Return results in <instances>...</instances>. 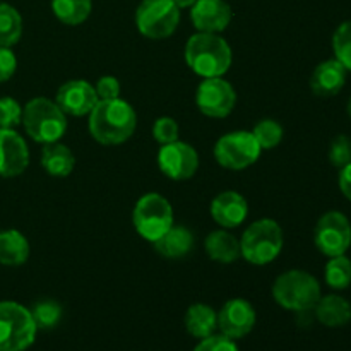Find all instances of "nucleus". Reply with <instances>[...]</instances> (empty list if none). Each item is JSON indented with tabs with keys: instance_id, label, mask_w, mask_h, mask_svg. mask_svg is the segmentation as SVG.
Returning <instances> with one entry per match:
<instances>
[{
	"instance_id": "nucleus-17",
	"label": "nucleus",
	"mask_w": 351,
	"mask_h": 351,
	"mask_svg": "<svg viewBox=\"0 0 351 351\" xmlns=\"http://www.w3.org/2000/svg\"><path fill=\"white\" fill-rule=\"evenodd\" d=\"M249 215V206L243 195L239 192H221L211 202V216L223 228H237L245 221Z\"/></svg>"
},
{
	"instance_id": "nucleus-32",
	"label": "nucleus",
	"mask_w": 351,
	"mask_h": 351,
	"mask_svg": "<svg viewBox=\"0 0 351 351\" xmlns=\"http://www.w3.org/2000/svg\"><path fill=\"white\" fill-rule=\"evenodd\" d=\"M329 161L339 170L351 163V139L348 136H338L332 139L329 146Z\"/></svg>"
},
{
	"instance_id": "nucleus-29",
	"label": "nucleus",
	"mask_w": 351,
	"mask_h": 351,
	"mask_svg": "<svg viewBox=\"0 0 351 351\" xmlns=\"http://www.w3.org/2000/svg\"><path fill=\"white\" fill-rule=\"evenodd\" d=\"M254 137L256 141L259 143L261 149H273L276 147L278 144L283 141V127L276 122V120H271V119H264L254 127L252 130Z\"/></svg>"
},
{
	"instance_id": "nucleus-9",
	"label": "nucleus",
	"mask_w": 351,
	"mask_h": 351,
	"mask_svg": "<svg viewBox=\"0 0 351 351\" xmlns=\"http://www.w3.org/2000/svg\"><path fill=\"white\" fill-rule=\"evenodd\" d=\"M261 151L263 149L252 132L235 130L219 137L215 146V158L223 168L243 170L259 160Z\"/></svg>"
},
{
	"instance_id": "nucleus-13",
	"label": "nucleus",
	"mask_w": 351,
	"mask_h": 351,
	"mask_svg": "<svg viewBox=\"0 0 351 351\" xmlns=\"http://www.w3.org/2000/svg\"><path fill=\"white\" fill-rule=\"evenodd\" d=\"M257 321L256 311L243 298L228 300L218 312V328L221 335L232 339H240L249 335Z\"/></svg>"
},
{
	"instance_id": "nucleus-18",
	"label": "nucleus",
	"mask_w": 351,
	"mask_h": 351,
	"mask_svg": "<svg viewBox=\"0 0 351 351\" xmlns=\"http://www.w3.org/2000/svg\"><path fill=\"white\" fill-rule=\"evenodd\" d=\"M346 69L336 58L321 62L311 75V88L314 95L329 98L336 96L346 82Z\"/></svg>"
},
{
	"instance_id": "nucleus-28",
	"label": "nucleus",
	"mask_w": 351,
	"mask_h": 351,
	"mask_svg": "<svg viewBox=\"0 0 351 351\" xmlns=\"http://www.w3.org/2000/svg\"><path fill=\"white\" fill-rule=\"evenodd\" d=\"M29 312L34 324H36V329H43V331L53 329L62 319L60 304H57L51 298H45V300L36 302Z\"/></svg>"
},
{
	"instance_id": "nucleus-25",
	"label": "nucleus",
	"mask_w": 351,
	"mask_h": 351,
	"mask_svg": "<svg viewBox=\"0 0 351 351\" xmlns=\"http://www.w3.org/2000/svg\"><path fill=\"white\" fill-rule=\"evenodd\" d=\"M51 10L60 23L77 26L91 14L93 0H51Z\"/></svg>"
},
{
	"instance_id": "nucleus-38",
	"label": "nucleus",
	"mask_w": 351,
	"mask_h": 351,
	"mask_svg": "<svg viewBox=\"0 0 351 351\" xmlns=\"http://www.w3.org/2000/svg\"><path fill=\"white\" fill-rule=\"evenodd\" d=\"M175 5L178 7V9H187V7H192L194 5L197 0H173Z\"/></svg>"
},
{
	"instance_id": "nucleus-33",
	"label": "nucleus",
	"mask_w": 351,
	"mask_h": 351,
	"mask_svg": "<svg viewBox=\"0 0 351 351\" xmlns=\"http://www.w3.org/2000/svg\"><path fill=\"white\" fill-rule=\"evenodd\" d=\"M153 136L161 146L178 141V123L171 117H160L153 125Z\"/></svg>"
},
{
	"instance_id": "nucleus-30",
	"label": "nucleus",
	"mask_w": 351,
	"mask_h": 351,
	"mask_svg": "<svg viewBox=\"0 0 351 351\" xmlns=\"http://www.w3.org/2000/svg\"><path fill=\"white\" fill-rule=\"evenodd\" d=\"M332 50L335 58L346 69L351 71V21L339 24L332 36Z\"/></svg>"
},
{
	"instance_id": "nucleus-6",
	"label": "nucleus",
	"mask_w": 351,
	"mask_h": 351,
	"mask_svg": "<svg viewBox=\"0 0 351 351\" xmlns=\"http://www.w3.org/2000/svg\"><path fill=\"white\" fill-rule=\"evenodd\" d=\"M29 308L16 302H0V351H26L36 338Z\"/></svg>"
},
{
	"instance_id": "nucleus-1",
	"label": "nucleus",
	"mask_w": 351,
	"mask_h": 351,
	"mask_svg": "<svg viewBox=\"0 0 351 351\" xmlns=\"http://www.w3.org/2000/svg\"><path fill=\"white\" fill-rule=\"evenodd\" d=\"M137 125V115L123 99H99L89 113L91 136L105 146H117L130 139Z\"/></svg>"
},
{
	"instance_id": "nucleus-31",
	"label": "nucleus",
	"mask_w": 351,
	"mask_h": 351,
	"mask_svg": "<svg viewBox=\"0 0 351 351\" xmlns=\"http://www.w3.org/2000/svg\"><path fill=\"white\" fill-rule=\"evenodd\" d=\"M23 119V106L14 98H0V129H14Z\"/></svg>"
},
{
	"instance_id": "nucleus-8",
	"label": "nucleus",
	"mask_w": 351,
	"mask_h": 351,
	"mask_svg": "<svg viewBox=\"0 0 351 351\" xmlns=\"http://www.w3.org/2000/svg\"><path fill=\"white\" fill-rule=\"evenodd\" d=\"M180 23V9L173 0H143L136 10V24L141 34L149 40L171 36Z\"/></svg>"
},
{
	"instance_id": "nucleus-27",
	"label": "nucleus",
	"mask_w": 351,
	"mask_h": 351,
	"mask_svg": "<svg viewBox=\"0 0 351 351\" xmlns=\"http://www.w3.org/2000/svg\"><path fill=\"white\" fill-rule=\"evenodd\" d=\"M326 283L335 290H345L351 285V261L348 257L336 256L329 259L324 271Z\"/></svg>"
},
{
	"instance_id": "nucleus-22",
	"label": "nucleus",
	"mask_w": 351,
	"mask_h": 351,
	"mask_svg": "<svg viewBox=\"0 0 351 351\" xmlns=\"http://www.w3.org/2000/svg\"><path fill=\"white\" fill-rule=\"evenodd\" d=\"M206 252L209 259L221 264L235 263L240 256V242L225 230H216L206 237Z\"/></svg>"
},
{
	"instance_id": "nucleus-34",
	"label": "nucleus",
	"mask_w": 351,
	"mask_h": 351,
	"mask_svg": "<svg viewBox=\"0 0 351 351\" xmlns=\"http://www.w3.org/2000/svg\"><path fill=\"white\" fill-rule=\"evenodd\" d=\"M194 351H239L235 339L225 335H211L201 339Z\"/></svg>"
},
{
	"instance_id": "nucleus-2",
	"label": "nucleus",
	"mask_w": 351,
	"mask_h": 351,
	"mask_svg": "<svg viewBox=\"0 0 351 351\" xmlns=\"http://www.w3.org/2000/svg\"><path fill=\"white\" fill-rule=\"evenodd\" d=\"M185 62L201 77H221L232 67V47L218 34L197 33L185 45Z\"/></svg>"
},
{
	"instance_id": "nucleus-11",
	"label": "nucleus",
	"mask_w": 351,
	"mask_h": 351,
	"mask_svg": "<svg viewBox=\"0 0 351 351\" xmlns=\"http://www.w3.org/2000/svg\"><path fill=\"white\" fill-rule=\"evenodd\" d=\"M195 103L204 115L225 119L235 108L237 93L223 77H208L199 84Z\"/></svg>"
},
{
	"instance_id": "nucleus-19",
	"label": "nucleus",
	"mask_w": 351,
	"mask_h": 351,
	"mask_svg": "<svg viewBox=\"0 0 351 351\" xmlns=\"http://www.w3.org/2000/svg\"><path fill=\"white\" fill-rule=\"evenodd\" d=\"M154 249L165 259H182L192 252L195 245L194 233L185 226H171L163 237L153 242Z\"/></svg>"
},
{
	"instance_id": "nucleus-12",
	"label": "nucleus",
	"mask_w": 351,
	"mask_h": 351,
	"mask_svg": "<svg viewBox=\"0 0 351 351\" xmlns=\"http://www.w3.org/2000/svg\"><path fill=\"white\" fill-rule=\"evenodd\" d=\"M158 167L171 180H189L199 168V156L194 147L182 141L163 144L158 153Z\"/></svg>"
},
{
	"instance_id": "nucleus-24",
	"label": "nucleus",
	"mask_w": 351,
	"mask_h": 351,
	"mask_svg": "<svg viewBox=\"0 0 351 351\" xmlns=\"http://www.w3.org/2000/svg\"><path fill=\"white\" fill-rule=\"evenodd\" d=\"M29 257L27 239L17 230L0 232V264L3 266H21Z\"/></svg>"
},
{
	"instance_id": "nucleus-4",
	"label": "nucleus",
	"mask_w": 351,
	"mask_h": 351,
	"mask_svg": "<svg viewBox=\"0 0 351 351\" xmlns=\"http://www.w3.org/2000/svg\"><path fill=\"white\" fill-rule=\"evenodd\" d=\"M27 136L41 144L57 143L67 130L65 113L58 108L55 101L47 98H34L23 108V119Z\"/></svg>"
},
{
	"instance_id": "nucleus-16",
	"label": "nucleus",
	"mask_w": 351,
	"mask_h": 351,
	"mask_svg": "<svg viewBox=\"0 0 351 351\" xmlns=\"http://www.w3.org/2000/svg\"><path fill=\"white\" fill-rule=\"evenodd\" d=\"M192 23L199 33H221L230 26L233 10L225 0H197L191 10Z\"/></svg>"
},
{
	"instance_id": "nucleus-35",
	"label": "nucleus",
	"mask_w": 351,
	"mask_h": 351,
	"mask_svg": "<svg viewBox=\"0 0 351 351\" xmlns=\"http://www.w3.org/2000/svg\"><path fill=\"white\" fill-rule=\"evenodd\" d=\"M98 99H115L120 98V82L113 75H103L95 86Z\"/></svg>"
},
{
	"instance_id": "nucleus-37",
	"label": "nucleus",
	"mask_w": 351,
	"mask_h": 351,
	"mask_svg": "<svg viewBox=\"0 0 351 351\" xmlns=\"http://www.w3.org/2000/svg\"><path fill=\"white\" fill-rule=\"evenodd\" d=\"M339 189H341L343 195L351 201V163L343 167L339 171Z\"/></svg>"
},
{
	"instance_id": "nucleus-26",
	"label": "nucleus",
	"mask_w": 351,
	"mask_h": 351,
	"mask_svg": "<svg viewBox=\"0 0 351 351\" xmlns=\"http://www.w3.org/2000/svg\"><path fill=\"white\" fill-rule=\"evenodd\" d=\"M21 34H23L21 14L9 3H0V47H14L21 40Z\"/></svg>"
},
{
	"instance_id": "nucleus-3",
	"label": "nucleus",
	"mask_w": 351,
	"mask_h": 351,
	"mask_svg": "<svg viewBox=\"0 0 351 351\" xmlns=\"http://www.w3.org/2000/svg\"><path fill=\"white\" fill-rule=\"evenodd\" d=\"M273 297L283 308L291 312L314 311L321 298V285L307 271L291 269L276 278Z\"/></svg>"
},
{
	"instance_id": "nucleus-20",
	"label": "nucleus",
	"mask_w": 351,
	"mask_h": 351,
	"mask_svg": "<svg viewBox=\"0 0 351 351\" xmlns=\"http://www.w3.org/2000/svg\"><path fill=\"white\" fill-rule=\"evenodd\" d=\"M315 319L326 328H343L351 321V304L339 295L321 297L314 307Z\"/></svg>"
},
{
	"instance_id": "nucleus-15",
	"label": "nucleus",
	"mask_w": 351,
	"mask_h": 351,
	"mask_svg": "<svg viewBox=\"0 0 351 351\" xmlns=\"http://www.w3.org/2000/svg\"><path fill=\"white\" fill-rule=\"evenodd\" d=\"M29 165L27 144L14 129H0V177H17Z\"/></svg>"
},
{
	"instance_id": "nucleus-21",
	"label": "nucleus",
	"mask_w": 351,
	"mask_h": 351,
	"mask_svg": "<svg viewBox=\"0 0 351 351\" xmlns=\"http://www.w3.org/2000/svg\"><path fill=\"white\" fill-rule=\"evenodd\" d=\"M74 165V154H72V151L65 144H45L43 153H41V167L45 168L48 175L57 178H65L72 173Z\"/></svg>"
},
{
	"instance_id": "nucleus-10",
	"label": "nucleus",
	"mask_w": 351,
	"mask_h": 351,
	"mask_svg": "<svg viewBox=\"0 0 351 351\" xmlns=\"http://www.w3.org/2000/svg\"><path fill=\"white\" fill-rule=\"evenodd\" d=\"M314 243L324 256H343L351 245V225L343 213L329 211L321 216L314 230Z\"/></svg>"
},
{
	"instance_id": "nucleus-39",
	"label": "nucleus",
	"mask_w": 351,
	"mask_h": 351,
	"mask_svg": "<svg viewBox=\"0 0 351 351\" xmlns=\"http://www.w3.org/2000/svg\"><path fill=\"white\" fill-rule=\"evenodd\" d=\"M346 112H348V115H350V119H351V98H350V101H348V106H346Z\"/></svg>"
},
{
	"instance_id": "nucleus-14",
	"label": "nucleus",
	"mask_w": 351,
	"mask_h": 351,
	"mask_svg": "<svg viewBox=\"0 0 351 351\" xmlns=\"http://www.w3.org/2000/svg\"><path fill=\"white\" fill-rule=\"evenodd\" d=\"M98 101L99 99L95 88L88 81H82V79H74V81L62 84L57 93V99H55L58 108L65 115L72 117L89 115Z\"/></svg>"
},
{
	"instance_id": "nucleus-7",
	"label": "nucleus",
	"mask_w": 351,
	"mask_h": 351,
	"mask_svg": "<svg viewBox=\"0 0 351 351\" xmlns=\"http://www.w3.org/2000/svg\"><path fill=\"white\" fill-rule=\"evenodd\" d=\"M132 221L144 240L156 242L173 226V209L163 195L146 194L137 201Z\"/></svg>"
},
{
	"instance_id": "nucleus-5",
	"label": "nucleus",
	"mask_w": 351,
	"mask_h": 351,
	"mask_svg": "<svg viewBox=\"0 0 351 351\" xmlns=\"http://www.w3.org/2000/svg\"><path fill=\"white\" fill-rule=\"evenodd\" d=\"M283 230L274 219L264 218L252 223L240 240V256L250 264L266 266L283 250Z\"/></svg>"
},
{
	"instance_id": "nucleus-23",
	"label": "nucleus",
	"mask_w": 351,
	"mask_h": 351,
	"mask_svg": "<svg viewBox=\"0 0 351 351\" xmlns=\"http://www.w3.org/2000/svg\"><path fill=\"white\" fill-rule=\"evenodd\" d=\"M218 328V314L206 304H194L185 312V329L191 336L204 339L215 335Z\"/></svg>"
},
{
	"instance_id": "nucleus-36",
	"label": "nucleus",
	"mask_w": 351,
	"mask_h": 351,
	"mask_svg": "<svg viewBox=\"0 0 351 351\" xmlns=\"http://www.w3.org/2000/svg\"><path fill=\"white\" fill-rule=\"evenodd\" d=\"M17 69L16 55L10 48L0 47V82L9 81Z\"/></svg>"
}]
</instances>
